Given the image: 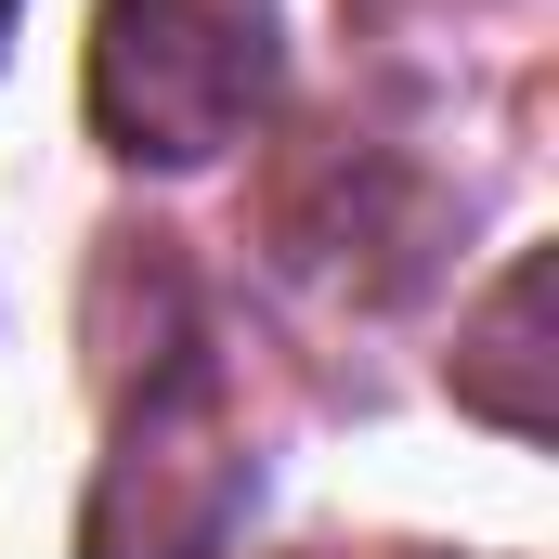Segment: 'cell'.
<instances>
[{
	"label": "cell",
	"mask_w": 559,
	"mask_h": 559,
	"mask_svg": "<svg viewBox=\"0 0 559 559\" xmlns=\"http://www.w3.org/2000/svg\"><path fill=\"white\" fill-rule=\"evenodd\" d=\"M274 105V0H105L92 131L131 169H209Z\"/></svg>",
	"instance_id": "1"
},
{
	"label": "cell",
	"mask_w": 559,
	"mask_h": 559,
	"mask_svg": "<svg viewBox=\"0 0 559 559\" xmlns=\"http://www.w3.org/2000/svg\"><path fill=\"white\" fill-rule=\"evenodd\" d=\"M0 39H13V0H0Z\"/></svg>",
	"instance_id": "2"
}]
</instances>
